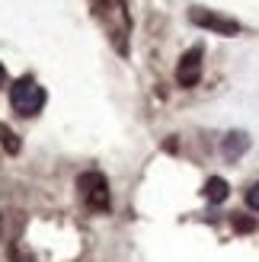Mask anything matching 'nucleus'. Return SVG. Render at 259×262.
Returning a JSON list of instances; mask_svg holds the SVG:
<instances>
[{"label": "nucleus", "mask_w": 259, "mask_h": 262, "mask_svg": "<svg viewBox=\"0 0 259 262\" xmlns=\"http://www.w3.org/2000/svg\"><path fill=\"white\" fill-rule=\"evenodd\" d=\"M227 195H230V186H227V182H224L221 176H211L208 182H205V199H208V202L221 205V202L227 199Z\"/></svg>", "instance_id": "7"}, {"label": "nucleus", "mask_w": 259, "mask_h": 262, "mask_svg": "<svg viewBox=\"0 0 259 262\" xmlns=\"http://www.w3.org/2000/svg\"><path fill=\"white\" fill-rule=\"evenodd\" d=\"M77 189H80L87 208H93V211H109L112 195H109V182H106L102 173H83L77 179Z\"/></svg>", "instance_id": "3"}, {"label": "nucleus", "mask_w": 259, "mask_h": 262, "mask_svg": "<svg viewBox=\"0 0 259 262\" xmlns=\"http://www.w3.org/2000/svg\"><path fill=\"white\" fill-rule=\"evenodd\" d=\"M199 77H202V48H189L176 64V83L189 90L199 83Z\"/></svg>", "instance_id": "5"}, {"label": "nucleus", "mask_w": 259, "mask_h": 262, "mask_svg": "<svg viewBox=\"0 0 259 262\" xmlns=\"http://www.w3.org/2000/svg\"><path fill=\"white\" fill-rule=\"evenodd\" d=\"M93 13L99 26L106 29L109 42L115 45V51L128 55V35H132V16H128L125 0H93Z\"/></svg>", "instance_id": "1"}, {"label": "nucleus", "mask_w": 259, "mask_h": 262, "mask_svg": "<svg viewBox=\"0 0 259 262\" xmlns=\"http://www.w3.org/2000/svg\"><path fill=\"white\" fill-rule=\"evenodd\" d=\"M250 147V138L243 135V131H230V135L224 138V144H221V150H224V157L227 160H237V157Z\"/></svg>", "instance_id": "6"}, {"label": "nucleus", "mask_w": 259, "mask_h": 262, "mask_svg": "<svg viewBox=\"0 0 259 262\" xmlns=\"http://www.w3.org/2000/svg\"><path fill=\"white\" fill-rule=\"evenodd\" d=\"M10 106L16 109L23 119H32V115H38L45 106V90L35 83V77H19V80L10 86Z\"/></svg>", "instance_id": "2"}, {"label": "nucleus", "mask_w": 259, "mask_h": 262, "mask_svg": "<svg viewBox=\"0 0 259 262\" xmlns=\"http://www.w3.org/2000/svg\"><path fill=\"white\" fill-rule=\"evenodd\" d=\"M0 141H4V147H7L10 154H19V138L13 135L7 125H0Z\"/></svg>", "instance_id": "9"}, {"label": "nucleus", "mask_w": 259, "mask_h": 262, "mask_svg": "<svg viewBox=\"0 0 259 262\" xmlns=\"http://www.w3.org/2000/svg\"><path fill=\"white\" fill-rule=\"evenodd\" d=\"M247 205L253 208V211H259V182H253V186L247 189Z\"/></svg>", "instance_id": "10"}, {"label": "nucleus", "mask_w": 259, "mask_h": 262, "mask_svg": "<svg viewBox=\"0 0 259 262\" xmlns=\"http://www.w3.org/2000/svg\"><path fill=\"white\" fill-rule=\"evenodd\" d=\"M189 19L202 26V29H211V32H221V35H237L240 32V23L237 19H227V16H218L211 10H202V7H192L189 10Z\"/></svg>", "instance_id": "4"}, {"label": "nucleus", "mask_w": 259, "mask_h": 262, "mask_svg": "<svg viewBox=\"0 0 259 262\" xmlns=\"http://www.w3.org/2000/svg\"><path fill=\"white\" fill-rule=\"evenodd\" d=\"M7 80V71H4V64H0V83H4Z\"/></svg>", "instance_id": "11"}, {"label": "nucleus", "mask_w": 259, "mask_h": 262, "mask_svg": "<svg viewBox=\"0 0 259 262\" xmlns=\"http://www.w3.org/2000/svg\"><path fill=\"white\" fill-rule=\"evenodd\" d=\"M230 224H234L237 233H253L256 230V221L250 214H234V217H230Z\"/></svg>", "instance_id": "8"}]
</instances>
